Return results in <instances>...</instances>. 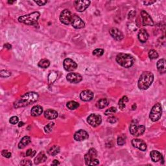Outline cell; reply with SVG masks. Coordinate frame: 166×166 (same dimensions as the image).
<instances>
[{
  "label": "cell",
  "mask_w": 166,
  "mask_h": 166,
  "mask_svg": "<svg viewBox=\"0 0 166 166\" xmlns=\"http://www.w3.org/2000/svg\"><path fill=\"white\" fill-rule=\"evenodd\" d=\"M39 95L36 92H28L21 95L14 103V107L16 108L25 107L33 103H35L38 99Z\"/></svg>",
  "instance_id": "cell-1"
},
{
  "label": "cell",
  "mask_w": 166,
  "mask_h": 166,
  "mask_svg": "<svg viewBox=\"0 0 166 166\" xmlns=\"http://www.w3.org/2000/svg\"><path fill=\"white\" fill-rule=\"evenodd\" d=\"M153 81H154V75L151 71H144L140 77L138 82V86L140 90H147L151 86Z\"/></svg>",
  "instance_id": "cell-2"
},
{
  "label": "cell",
  "mask_w": 166,
  "mask_h": 166,
  "mask_svg": "<svg viewBox=\"0 0 166 166\" xmlns=\"http://www.w3.org/2000/svg\"><path fill=\"white\" fill-rule=\"evenodd\" d=\"M116 62L122 67L128 68L133 66L135 62V59L132 55L126 53H120L116 57Z\"/></svg>",
  "instance_id": "cell-3"
},
{
  "label": "cell",
  "mask_w": 166,
  "mask_h": 166,
  "mask_svg": "<svg viewBox=\"0 0 166 166\" xmlns=\"http://www.w3.org/2000/svg\"><path fill=\"white\" fill-rule=\"evenodd\" d=\"M40 16L39 12H34L29 14L21 16L18 18V21L27 26H34L38 22Z\"/></svg>",
  "instance_id": "cell-4"
},
{
  "label": "cell",
  "mask_w": 166,
  "mask_h": 166,
  "mask_svg": "<svg viewBox=\"0 0 166 166\" xmlns=\"http://www.w3.org/2000/svg\"><path fill=\"white\" fill-rule=\"evenodd\" d=\"M98 157V152L93 148L89 149L86 154L84 155V160L87 165H98L99 164V161Z\"/></svg>",
  "instance_id": "cell-5"
},
{
  "label": "cell",
  "mask_w": 166,
  "mask_h": 166,
  "mask_svg": "<svg viewBox=\"0 0 166 166\" xmlns=\"http://www.w3.org/2000/svg\"><path fill=\"white\" fill-rule=\"evenodd\" d=\"M162 114V108L160 103H156L152 106L151 112H150L149 118L152 121H157L160 119Z\"/></svg>",
  "instance_id": "cell-6"
},
{
  "label": "cell",
  "mask_w": 166,
  "mask_h": 166,
  "mask_svg": "<svg viewBox=\"0 0 166 166\" xmlns=\"http://www.w3.org/2000/svg\"><path fill=\"white\" fill-rule=\"evenodd\" d=\"M130 133L133 136L138 137L144 133L145 130V127L144 125H140L138 124L137 122L133 121L131 123L130 127Z\"/></svg>",
  "instance_id": "cell-7"
},
{
  "label": "cell",
  "mask_w": 166,
  "mask_h": 166,
  "mask_svg": "<svg viewBox=\"0 0 166 166\" xmlns=\"http://www.w3.org/2000/svg\"><path fill=\"white\" fill-rule=\"evenodd\" d=\"M87 121L89 125L92 127H98L99 125H101L102 122L101 116L99 114H90L87 118Z\"/></svg>",
  "instance_id": "cell-8"
},
{
  "label": "cell",
  "mask_w": 166,
  "mask_h": 166,
  "mask_svg": "<svg viewBox=\"0 0 166 166\" xmlns=\"http://www.w3.org/2000/svg\"><path fill=\"white\" fill-rule=\"evenodd\" d=\"M90 3V1L87 0H77L74 1V6L78 12H82L89 7Z\"/></svg>",
  "instance_id": "cell-9"
},
{
  "label": "cell",
  "mask_w": 166,
  "mask_h": 166,
  "mask_svg": "<svg viewBox=\"0 0 166 166\" xmlns=\"http://www.w3.org/2000/svg\"><path fill=\"white\" fill-rule=\"evenodd\" d=\"M72 15L70 11L68 9L62 11L60 15V20L62 24L65 25H70L71 24Z\"/></svg>",
  "instance_id": "cell-10"
},
{
  "label": "cell",
  "mask_w": 166,
  "mask_h": 166,
  "mask_svg": "<svg viewBox=\"0 0 166 166\" xmlns=\"http://www.w3.org/2000/svg\"><path fill=\"white\" fill-rule=\"evenodd\" d=\"M71 24L76 29H82L85 26V24H84L83 20L76 14L72 15Z\"/></svg>",
  "instance_id": "cell-11"
},
{
  "label": "cell",
  "mask_w": 166,
  "mask_h": 166,
  "mask_svg": "<svg viewBox=\"0 0 166 166\" xmlns=\"http://www.w3.org/2000/svg\"><path fill=\"white\" fill-rule=\"evenodd\" d=\"M64 70L67 71H73L77 68V64L76 62L71 58H66L63 62Z\"/></svg>",
  "instance_id": "cell-12"
},
{
  "label": "cell",
  "mask_w": 166,
  "mask_h": 166,
  "mask_svg": "<svg viewBox=\"0 0 166 166\" xmlns=\"http://www.w3.org/2000/svg\"><path fill=\"white\" fill-rule=\"evenodd\" d=\"M141 15H142V24L143 26H154V22H153L152 18L146 11H142V12H141Z\"/></svg>",
  "instance_id": "cell-13"
},
{
  "label": "cell",
  "mask_w": 166,
  "mask_h": 166,
  "mask_svg": "<svg viewBox=\"0 0 166 166\" xmlns=\"http://www.w3.org/2000/svg\"><path fill=\"white\" fill-rule=\"evenodd\" d=\"M66 79L71 83H79L82 81L83 77L79 73H70L67 75Z\"/></svg>",
  "instance_id": "cell-14"
},
{
  "label": "cell",
  "mask_w": 166,
  "mask_h": 166,
  "mask_svg": "<svg viewBox=\"0 0 166 166\" xmlns=\"http://www.w3.org/2000/svg\"><path fill=\"white\" fill-rule=\"evenodd\" d=\"M88 134L84 130H79L74 134V139L77 142H82L88 138Z\"/></svg>",
  "instance_id": "cell-15"
},
{
  "label": "cell",
  "mask_w": 166,
  "mask_h": 166,
  "mask_svg": "<svg viewBox=\"0 0 166 166\" xmlns=\"http://www.w3.org/2000/svg\"><path fill=\"white\" fill-rule=\"evenodd\" d=\"M109 33L110 34L112 38L115 40L121 41V40L123 39V34L121 33L120 30H119L118 28L113 27L109 31Z\"/></svg>",
  "instance_id": "cell-16"
},
{
  "label": "cell",
  "mask_w": 166,
  "mask_h": 166,
  "mask_svg": "<svg viewBox=\"0 0 166 166\" xmlns=\"http://www.w3.org/2000/svg\"><path fill=\"white\" fill-rule=\"evenodd\" d=\"M133 145L142 151H145L147 149V144L143 140L140 139H133L132 141Z\"/></svg>",
  "instance_id": "cell-17"
},
{
  "label": "cell",
  "mask_w": 166,
  "mask_h": 166,
  "mask_svg": "<svg viewBox=\"0 0 166 166\" xmlns=\"http://www.w3.org/2000/svg\"><path fill=\"white\" fill-rule=\"evenodd\" d=\"M93 97H94L93 93L88 90L83 91L80 94V98L83 101H90L93 99Z\"/></svg>",
  "instance_id": "cell-18"
},
{
  "label": "cell",
  "mask_w": 166,
  "mask_h": 166,
  "mask_svg": "<svg viewBox=\"0 0 166 166\" xmlns=\"http://www.w3.org/2000/svg\"><path fill=\"white\" fill-rule=\"evenodd\" d=\"M44 117L49 120H55L58 117V112L52 109H48L44 112Z\"/></svg>",
  "instance_id": "cell-19"
},
{
  "label": "cell",
  "mask_w": 166,
  "mask_h": 166,
  "mask_svg": "<svg viewBox=\"0 0 166 166\" xmlns=\"http://www.w3.org/2000/svg\"><path fill=\"white\" fill-rule=\"evenodd\" d=\"M149 34L147 32V31L144 29H140L138 34V40L142 43H145L147 41V40L149 38Z\"/></svg>",
  "instance_id": "cell-20"
},
{
  "label": "cell",
  "mask_w": 166,
  "mask_h": 166,
  "mask_svg": "<svg viewBox=\"0 0 166 166\" xmlns=\"http://www.w3.org/2000/svg\"><path fill=\"white\" fill-rule=\"evenodd\" d=\"M152 160L154 162H158L159 161H164L163 156L160 152L157 151H152L150 153Z\"/></svg>",
  "instance_id": "cell-21"
},
{
  "label": "cell",
  "mask_w": 166,
  "mask_h": 166,
  "mask_svg": "<svg viewBox=\"0 0 166 166\" xmlns=\"http://www.w3.org/2000/svg\"><path fill=\"white\" fill-rule=\"evenodd\" d=\"M42 112H43V108L42 106L40 105H36L34 106L32 109H31V114L34 117H36L41 115L42 114Z\"/></svg>",
  "instance_id": "cell-22"
},
{
  "label": "cell",
  "mask_w": 166,
  "mask_h": 166,
  "mask_svg": "<svg viewBox=\"0 0 166 166\" xmlns=\"http://www.w3.org/2000/svg\"><path fill=\"white\" fill-rule=\"evenodd\" d=\"M31 138L29 136H26L23 137L21 138V141L20 142V143H18V148L20 149H22L24 148H25L28 144H29L31 143Z\"/></svg>",
  "instance_id": "cell-23"
},
{
  "label": "cell",
  "mask_w": 166,
  "mask_h": 166,
  "mask_svg": "<svg viewBox=\"0 0 166 166\" xmlns=\"http://www.w3.org/2000/svg\"><path fill=\"white\" fill-rule=\"evenodd\" d=\"M47 160V156L43 152H40L36 156V158H34V164H39L40 163L44 162Z\"/></svg>",
  "instance_id": "cell-24"
},
{
  "label": "cell",
  "mask_w": 166,
  "mask_h": 166,
  "mask_svg": "<svg viewBox=\"0 0 166 166\" xmlns=\"http://www.w3.org/2000/svg\"><path fill=\"white\" fill-rule=\"evenodd\" d=\"M157 69L160 73H165V60L164 58L160 59L157 62Z\"/></svg>",
  "instance_id": "cell-25"
},
{
  "label": "cell",
  "mask_w": 166,
  "mask_h": 166,
  "mask_svg": "<svg viewBox=\"0 0 166 166\" xmlns=\"http://www.w3.org/2000/svg\"><path fill=\"white\" fill-rule=\"evenodd\" d=\"M109 104V100L106 98H103L99 99L96 103V106L99 109H103L106 107Z\"/></svg>",
  "instance_id": "cell-26"
},
{
  "label": "cell",
  "mask_w": 166,
  "mask_h": 166,
  "mask_svg": "<svg viewBox=\"0 0 166 166\" xmlns=\"http://www.w3.org/2000/svg\"><path fill=\"white\" fill-rule=\"evenodd\" d=\"M59 152H60V147L57 145L52 146L48 151L49 155H51V156L57 155V154H58Z\"/></svg>",
  "instance_id": "cell-27"
},
{
  "label": "cell",
  "mask_w": 166,
  "mask_h": 166,
  "mask_svg": "<svg viewBox=\"0 0 166 166\" xmlns=\"http://www.w3.org/2000/svg\"><path fill=\"white\" fill-rule=\"evenodd\" d=\"M128 101V99L127 96H123V98L120 99V101L118 102L119 107L121 110H123L125 106H126V103Z\"/></svg>",
  "instance_id": "cell-28"
},
{
  "label": "cell",
  "mask_w": 166,
  "mask_h": 166,
  "mask_svg": "<svg viewBox=\"0 0 166 166\" xmlns=\"http://www.w3.org/2000/svg\"><path fill=\"white\" fill-rule=\"evenodd\" d=\"M66 106H67L68 109L71 110H76L78 107H79V104L78 103L74 101H69L67 103Z\"/></svg>",
  "instance_id": "cell-29"
},
{
  "label": "cell",
  "mask_w": 166,
  "mask_h": 166,
  "mask_svg": "<svg viewBox=\"0 0 166 166\" xmlns=\"http://www.w3.org/2000/svg\"><path fill=\"white\" fill-rule=\"evenodd\" d=\"M50 65V62L48 59H42L38 62V66L42 68H48Z\"/></svg>",
  "instance_id": "cell-30"
},
{
  "label": "cell",
  "mask_w": 166,
  "mask_h": 166,
  "mask_svg": "<svg viewBox=\"0 0 166 166\" xmlns=\"http://www.w3.org/2000/svg\"><path fill=\"white\" fill-rule=\"evenodd\" d=\"M149 57L150 59H151V60H154V59H156L158 57V53H157V51H156V50L151 49V50H150L149 52Z\"/></svg>",
  "instance_id": "cell-31"
},
{
  "label": "cell",
  "mask_w": 166,
  "mask_h": 166,
  "mask_svg": "<svg viewBox=\"0 0 166 166\" xmlns=\"http://www.w3.org/2000/svg\"><path fill=\"white\" fill-rule=\"evenodd\" d=\"M54 126H55V123H53V122H51V123H49L48 125H47L46 126L44 127L45 133H51Z\"/></svg>",
  "instance_id": "cell-32"
},
{
  "label": "cell",
  "mask_w": 166,
  "mask_h": 166,
  "mask_svg": "<svg viewBox=\"0 0 166 166\" xmlns=\"http://www.w3.org/2000/svg\"><path fill=\"white\" fill-rule=\"evenodd\" d=\"M104 54V50L102 49H96L93 51V55L96 57H101Z\"/></svg>",
  "instance_id": "cell-33"
},
{
  "label": "cell",
  "mask_w": 166,
  "mask_h": 166,
  "mask_svg": "<svg viewBox=\"0 0 166 166\" xmlns=\"http://www.w3.org/2000/svg\"><path fill=\"white\" fill-rule=\"evenodd\" d=\"M117 112V108L115 107H110V108L107 109L105 112V114L106 115H112Z\"/></svg>",
  "instance_id": "cell-34"
},
{
  "label": "cell",
  "mask_w": 166,
  "mask_h": 166,
  "mask_svg": "<svg viewBox=\"0 0 166 166\" xmlns=\"http://www.w3.org/2000/svg\"><path fill=\"white\" fill-rule=\"evenodd\" d=\"M0 76L1 77H9L11 76V73L7 70H1L0 72Z\"/></svg>",
  "instance_id": "cell-35"
},
{
  "label": "cell",
  "mask_w": 166,
  "mask_h": 166,
  "mask_svg": "<svg viewBox=\"0 0 166 166\" xmlns=\"http://www.w3.org/2000/svg\"><path fill=\"white\" fill-rule=\"evenodd\" d=\"M1 155L3 156H4V157L7 158H9L11 157V152H9L7 150H3L2 152H1Z\"/></svg>",
  "instance_id": "cell-36"
},
{
  "label": "cell",
  "mask_w": 166,
  "mask_h": 166,
  "mask_svg": "<svg viewBox=\"0 0 166 166\" xmlns=\"http://www.w3.org/2000/svg\"><path fill=\"white\" fill-rule=\"evenodd\" d=\"M18 121H19V119H18L17 116H12L10 118V120H9V122H10L12 125L17 124Z\"/></svg>",
  "instance_id": "cell-37"
},
{
  "label": "cell",
  "mask_w": 166,
  "mask_h": 166,
  "mask_svg": "<svg viewBox=\"0 0 166 166\" xmlns=\"http://www.w3.org/2000/svg\"><path fill=\"white\" fill-rule=\"evenodd\" d=\"M36 151H33V149H28L26 151V156H31V157H33V156L35 155Z\"/></svg>",
  "instance_id": "cell-38"
},
{
  "label": "cell",
  "mask_w": 166,
  "mask_h": 166,
  "mask_svg": "<svg viewBox=\"0 0 166 166\" xmlns=\"http://www.w3.org/2000/svg\"><path fill=\"white\" fill-rule=\"evenodd\" d=\"M125 143V140L123 137H118V145L120 146H123Z\"/></svg>",
  "instance_id": "cell-39"
},
{
  "label": "cell",
  "mask_w": 166,
  "mask_h": 166,
  "mask_svg": "<svg viewBox=\"0 0 166 166\" xmlns=\"http://www.w3.org/2000/svg\"><path fill=\"white\" fill-rule=\"evenodd\" d=\"M20 164L21 165H32V162L29 160H24L20 163Z\"/></svg>",
  "instance_id": "cell-40"
},
{
  "label": "cell",
  "mask_w": 166,
  "mask_h": 166,
  "mask_svg": "<svg viewBox=\"0 0 166 166\" xmlns=\"http://www.w3.org/2000/svg\"><path fill=\"white\" fill-rule=\"evenodd\" d=\"M34 2L36 3V4L39 5V6H43V5H45L47 3H48V1H34Z\"/></svg>",
  "instance_id": "cell-41"
},
{
  "label": "cell",
  "mask_w": 166,
  "mask_h": 166,
  "mask_svg": "<svg viewBox=\"0 0 166 166\" xmlns=\"http://www.w3.org/2000/svg\"><path fill=\"white\" fill-rule=\"evenodd\" d=\"M155 3H156V1H143V4H145V5H151L153 4H155Z\"/></svg>",
  "instance_id": "cell-42"
},
{
  "label": "cell",
  "mask_w": 166,
  "mask_h": 166,
  "mask_svg": "<svg viewBox=\"0 0 166 166\" xmlns=\"http://www.w3.org/2000/svg\"><path fill=\"white\" fill-rule=\"evenodd\" d=\"M116 118H114V117H111L108 119V121L110 123H114L115 122H116Z\"/></svg>",
  "instance_id": "cell-43"
},
{
  "label": "cell",
  "mask_w": 166,
  "mask_h": 166,
  "mask_svg": "<svg viewBox=\"0 0 166 166\" xmlns=\"http://www.w3.org/2000/svg\"><path fill=\"white\" fill-rule=\"evenodd\" d=\"M4 46H5V48H7L8 49H11V48H12L11 45L9 44V43H6V44L4 45Z\"/></svg>",
  "instance_id": "cell-44"
},
{
  "label": "cell",
  "mask_w": 166,
  "mask_h": 166,
  "mask_svg": "<svg viewBox=\"0 0 166 166\" xmlns=\"http://www.w3.org/2000/svg\"><path fill=\"white\" fill-rule=\"evenodd\" d=\"M59 164H60V163H59L58 162V160H55L53 161V165H59Z\"/></svg>",
  "instance_id": "cell-45"
},
{
  "label": "cell",
  "mask_w": 166,
  "mask_h": 166,
  "mask_svg": "<svg viewBox=\"0 0 166 166\" xmlns=\"http://www.w3.org/2000/svg\"><path fill=\"white\" fill-rule=\"evenodd\" d=\"M23 125H24V123H22V122H20V123H19V125H18V127H20L21 126H23Z\"/></svg>",
  "instance_id": "cell-46"
},
{
  "label": "cell",
  "mask_w": 166,
  "mask_h": 166,
  "mask_svg": "<svg viewBox=\"0 0 166 166\" xmlns=\"http://www.w3.org/2000/svg\"><path fill=\"white\" fill-rule=\"evenodd\" d=\"M15 1H8V4H13V3H14Z\"/></svg>",
  "instance_id": "cell-47"
}]
</instances>
